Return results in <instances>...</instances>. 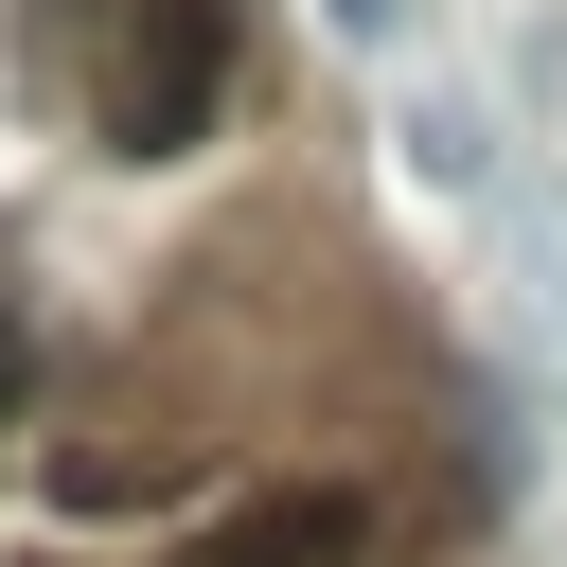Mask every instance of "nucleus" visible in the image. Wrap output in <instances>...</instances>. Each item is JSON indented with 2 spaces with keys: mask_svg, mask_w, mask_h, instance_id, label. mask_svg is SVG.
Segmentation results:
<instances>
[{
  "mask_svg": "<svg viewBox=\"0 0 567 567\" xmlns=\"http://www.w3.org/2000/svg\"><path fill=\"white\" fill-rule=\"evenodd\" d=\"M213 106H230V18L213 0H142L124 53H106V142L124 159H195Z\"/></svg>",
  "mask_w": 567,
  "mask_h": 567,
  "instance_id": "f257e3e1",
  "label": "nucleus"
},
{
  "mask_svg": "<svg viewBox=\"0 0 567 567\" xmlns=\"http://www.w3.org/2000/svg\"><path fill=\"white\" fill-rule=\"evenodd\" d=\"M354 532H372V496H337V478H301V496H248V514H230V532H213L195 567H337Z\"/></svg>",
  "mask_w": 567,
  "mask_h": 567,
  "instance_id": "f03ea898",
  "label": "nucleus"
},
{
  "mask_svg": "<svg viewBox=\"0 0 567 567\" xmlns=\"http://www.w3.org/2000/svg\"><path fill=\"white\" fill-rule=\"evenodd\" d=\"M319 18H337L354 53H390V35H408V0H319Z\"/></svg>",
  "mask_w": 567,
  "mask_h": 567,
  "instance_id": "7ed1b4c3",
  "label": "nucleus"
},
{
  "mask_svg": "<svg viewBox=\"0 0 567 567\" xmlns=\"http://www.w3.org/2000/svg\"><path fill=\"white\" fill-rule=\"evenodd\" d=\"M0 408H18V301H0Z\"/></svg>",
  "mask_w": 567,
  "mask_h": 567,
  "instance_id": "20e7f679",
  "label": "nucleus"
}]
</instances>
